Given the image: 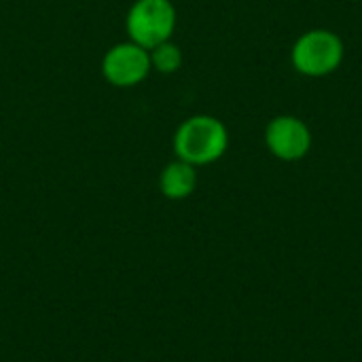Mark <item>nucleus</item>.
<instances>
[{
  "label": "nucleus",
  "mask_w": 362,
  "mask_h": 362,
  "mask_svg": "<svg viewBox=\"0 0 362 362\" xmlns=\"http://www.w3.org/2000/svg\"><path fill=\"white\" fill-rule=\"evenodd\" d=\"M176 21L178 17L172 0H134L125 15L127 40L151 51L161 42L172 40Z\"/></svg>",
  "instance_id": "2"
},
{
  "label": "nucleus",
  "mask_w": 362,
  "mask_h": 362,
  "mask_svg": "<svg viewBox=\"0 0 362 362\" xmlns=\"http://www.w3.org/2000/svg\"><path fill=\"white\" fill-rule=\"evenodd\" d=\"M344 40L331 30H310L301 34L291 51V62L305 76H327L344 62Z\"/></svg>",
  "instance_id": "3"
},
{
  "label": "nucleus",
  "mask_w": 362,
  "mask_h": 362,
  "mask_svg": "<svg viewBox=\"0 0 362 362\" xmlns=\"http://www.w3.org/2000/svg\"><path fill=\"white\" fill-rule=\"evenodd\" d=\"M151 55V66L159 74H174L182 66V51L174 40H165L148 51Z\"/></svg>",
  "instance_id": "7"
},
{
  "label": "nucleus",
  "mask_w": 362,
  "mask_h": 362,
  "mask_svg": "<svg viewBox=\"0 0 362 362\" xmlns=\"http://www.w3.org/2000/svg\"><path fill=\"white\" fill-rule=\"evenodd\" d=\"M265 144L274 157L282 161L303 159L312 148V132L310 127L291 115L276 117L265 127Z\"/></svg>",
  "instance_id": "5"
},
{
  "label": "nucleus",
  "mask_w": 362,
  "mask_h": 362,
  "mask_svg": "<svg viewBox=\"0 0 362 362\" xmlns=\"http://www.w3.org/2000/svg\"><path fill=\"white\" fill-rule=\"evenodd\" d=\"M176 159L195 168L218 161L229 148L227 125L212 115H193L185 119L174 132L172 140Z\"/></svg>",
  "instance_id": "1"
},
{
  "label": "nucleus",
  "mask_w": 362,
  "mask_h": 362,
  "mask_svg": "<svg viewBox=\"0 0 362 362\" xmlns=\"http://www.w3.org/2000/svg\"><path fill=\"white\" fill-rule=\"evenodd\" d=\"M102 76L108 85L119 89H132L146 81L151 74V55L144 47L123 40L112 45L102 57Z\"/></svg>",
  "instance_id": "4"
},
{
  "label": "nucleus",
  "mask_w": 362,
  "mask_h": 362,
  "mask_svg": "<svg viewBox=\"0 0 362 362\" xmlns=\"http://www.w3.org/2000/svg\"><path fill=\"white\" fill-rule=\"evenodd\" d=\"M197 187V172L195 165L176 159L170 161L159 176V189L168 199H187Z\"/></svg>",
  "instance_id": "6"
}]
</instances>
